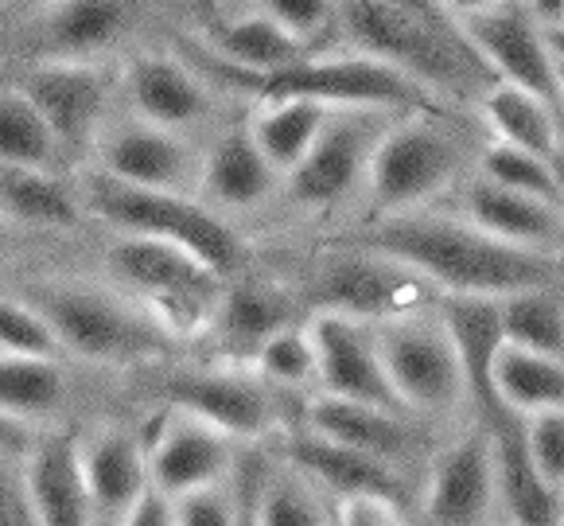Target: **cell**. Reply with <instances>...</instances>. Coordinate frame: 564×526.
Wrapping results in <instances>:
<instances>
[{
	"label": "cell",
	"mask_w": 564,
	"mask_h": 526,
	"mask_svg": "<svg viewBox=\"0 0 564 526\" xmlns=\"http://www.w3.org/2000/svg\"><path fill=\"white\" fill-rule=\"evenodd\" d=\"M0 351L4 355H32V359H58L63 343L51 324L28 301L0 297Z\"/></svg>",
	"instance_id": "cell-38"
},
{
	"label": "cell",
	"mask_w": 564,
	"mask_h": 526,
	"mask_svg": "<svg viewBox=\"0 0 564 526\" xmlns=\"http://www.w3.org/2000/svg\"><path fill=\"white\" fill-rule=\"evenodd\" d=\"M144 390L164 409L187 414L203 426L218 429L230 441H265L284 429L281 409L265 383H253L241 371L226 367H164L149 363Z\"/></svg>",
	"instance_id": "cell-11"
},
{
	"label": "cell",
	"mask_w": 564,
	"mask_h": 526,
	"mask_svg": "<svg viewBox=\"0 0 564 526\" xmlns=\"http://www.w3.org/2000/svg\"><path fill=\"white\" fill-rule=\"evenodd\" d=\"M101 172L133 187L187 195V187L203 180V160L180 133L144 121L101 144Z\"/></svg>",
	"instance_id": "cell-23"
},
{
	"label": "cell",
	"mask_w": 564,
	"mask_h": 526,
	"mask_svg": "<svg viewBox=\"0 0 564 526\" xmlns=\"http://www.w3.org/2000/svg\"><path fill=\"white\" fill-rule=\"evenodd\" d=\"M545 35H549V47H553L556 63H564V24L561 28H545Z\"/></svg>",
	"instance_id": "cell-50"
},
{
	"label": "cell",
	"mask_w": 564,
	"mask_h": 526,
	"mask_svg": "<svg viewBox=\"0 0 564 526\" xmlns=\"http://www.w3.org/2000/svg\"><path fill=\"white\" fill-rule=\"evenodd\" d=\"M137 17V0H55L40 20V55L51 63H86L113 47Z\"/></svg>",
	"instance_id": "cell-24"
},
{
	"label": "cell",
	"mask_w": 564,
	"mask_h": 526,
	"mask_svg": "<svg viewBox=\"0 0 564 526\" xmlns=\"http://www.w3.org/2000/svg\"><path fill=\"white\" fill-rule=\"evenodd\" d=\"M253 367L265 383L284 386V390H304V386H319V359L316 343L307 324H292L276 332L265 347L253 355Z\"/></svg>",
	"instance_id": "cell-37"
},
{
	"label": "cell",
	"mask_w": 564,
	"mask_h": 526,
	"mask_svg": "<svg viewBox=\"0 0 564 526\" xmlns=\"http://www.w3.org/2000/svg\"><path fill=\"white\" fill-rule=\"evenodd\" d=\"M327 117L332 109L319 106V101H265L258 117H253V126H249V137L258 141L261 157L273 164V172L281 175H292L296 172L300 160L312 152L316 137L324 133Z\"/></svg>",
	"instance_id": "cell-31"
},
{
	"label": "cell",
	"mask_w": 564,
	"mask_h": 526,
	"mask_svg": "<svg viewBox=\"0 0 564 526\" xmlns=\"http://www.w3.org/2000/svg\"><path fill=\"white\" fill-rule=\"evenodd\" d=\"M556 67H561V90H564V63H556Z\"/></svg>",
	"instance_id": "cell-53"
},
{
	"label": "cell",
	"mask_w": 564,
	"mask_h": 526,
	"mask_svg": "<svg viewBox=\"0 0 564 526\" xmlns=\"http://www.w3.org/2000/svg\"><path fill=\"white\" fill-rule=\"evenodd\" d=\"M416 526H498L495 449L479 421H464L441 437L416 476Z\"/></svg>",
	"instance_id": "cell-10"
},
{
	"label": "cell",
	"mask_w": 564,
	"mask_h": 526,
	"mask_svg": "<svg viewBox=\"0 0 564 526\" xmlns=\"http://www.w3.org/2000/svg\"><path fill=\"white\" fill-rule=\"evenodd\" d=\"M393 117L398 114H378V109H332L312 152L300 160L296 172L284 175L289 200L307 211H327L362 187L373 144Z\"/></svg>",
	"instance_id": "cell-13"
},
{
	"label": "cell",
	"mask_w": 564,
	"mask_h": 526,
	"mask_svg": "<svg viewBox=\"0 0 564 526\" xmlns=\"http://www.w3.org/2000/svg\"><path fill=\"white\" fill-rule=\"evenodd\" d=\"M307 332H312L319 359V394L409 414L398 401V394H393L390 378H386L382 351H378V328L362 324V320L316 312L307 320Z\"/></svg>",
	"instance_id": "cell-17"
},
{
	"label": "cell",
	"mask_w": 564,
	"mask_h": 526,
	"mask_svg": "<svg viewBox=\"0 0 564 526\" xmlns=\"http://www.w3.org/2000/svg\"><path fill=\"white\" fill-rule=\"evenodd\" d=\"M253 518L258 526H335L324 492L289 464L261 468L258 492H253Z\"/></svg>",
	"instance_id": "cell-33"
},
{
	"label": "cell",
	"mask_w": 564,
	"mask_h": 526,
	"mask_svg": "<svg viewBox=\"0 0 564 526\" xmlns=\"http://www.w3.org/2000/svg\"><path fill=\"white\" fill-rule=\"evenodd\" d=\"M467 43L479 51V58L490 67L498 83L518 86V90L541 98L549 109L564 117V90H561V67L549 47L545 28L533 20L525 0H507L490 12L459 20Z\"/></svg>",
	"instance_id": "cell-14"
},
{
	"label": "cell",
	"mask_w": 564,
	"mask_h": 526,
	"mask_svg": "<svg viewBox=\"0 0 564 526\" xmlns=\"http://www.w3.org/2000/svg\"><path fill=\"white\" fill-rule=\"evenodd\" d=\"M498 526H510V523H498Z\"/></svg>",
	"instance_id": "cell-54"
},
{
	"label": "cell",
	"mask_w": 564,
	"mask_h": 526,
	"mask_svg": "<svg viewBox=\"0 0 564 526\" xmlns=\"http://www.w3.org/2000/svg\"><path fill=\"white\" fill-rule=\"evenodd\" d=\"M203 67L223 86L258 101H319L327 109H378V114H448V101L424 90L416 78L373 55H312L273 75H246L207 51Z\"/></svg>",
	"instance_id": "cell-3"
},
{
	"label": "cell",
	"mask_w": 564,
	"mask_h": 526,
	"mask_svg": "<svg viewBox=\"0 0 564 526\" xmlns=\"http://www.w3.org/2000/svg\"><path fill=\"white\" fill-rule=\"evenodd\" d=\"M0 526H40L24 476H12L4 468H0Z\"/></svg>",
	"instance_id": "cell-43"
},
{
	"label": "cell",
	"mask_w": 564,
	"mask_h": 526,
	"mask_svg": "<svg viewBox=\"0 0 564 526\" xmlns=\"http://www.w3.org/2000/svg\"><path fill=\"white\" fill-rule=\"evenodd\" d=\"M20 94L47 121L63 157H83L106 114V78L86 63H35L20 75Z\"/></svg>",
	"instance_id": "cell-18"
},
{
	"label": "cell",
	"mask_w": 564,
	"mask_h": 526,
	"mask_svg": "<svg viewBox=\"0 0 564 526\" xmlns=\"http://www.w3.org/2000/svg\"><path fill=\"white\" fill-rule=\"evenodd\" d=\"M121 526H175V503L149 487L144 500L129 511V518H124Z\"/></svg>",
	"instance_id": "cell-45"
},
{
	"label": "cell",
	"mask_w": 564,
	"mask_h": 526,
	"mask_svg": "<svg viewBox=\"0 0 564 526\" xmlns=\"http://www.w3.org/2000/svg\"><path fill=\"white\" fill-rule=\"evenodd\" d=\"M258 12H265L273 24L304 40L307 47L327 32L335 17V0H258Z\"/></svg>",
	"instance_id": "cell-40"
},
{
	"label": "cell",
	"mask_w": 564,
	"mask_h": 526,
	"mask_svg": "<svg viewBox=\"0 0 564 526\" xmlns=\"http://www.w3.org/2000/svg\"><path fill=\"white\" fill-rule=\"evenodd\" d=\"M86 203H90L94 215H101L121 234L180 246V250L195 254L203 266H210L226 281L246 273L249 250L241 243V234L223 215L195 203L192 195L133 187L106 172H94L86 180Z\"/></svg>",
	"instance_id": "cell-5"
},
{
	"label": "cell",
	"mask_w": 564,
	"mask_h": 526,
	"mask_svg": "<svg viewBox=\"0 0 564 526\" xmlns=\"http://www.w3.org/2000/svg\"><path fill=\"white\" fill-rule=\"evenodd\" d=\"M24 487L40 526H94L90 492L83 472V433L55 429L28 452Z\"/></svg>",
	"instance_id": "cell-22"
},
{
	"label": "cell",
	"mask_w": 564,
	"mask_h": 526,
	"mask_svg": "<svg viewBox=\"0 0 564 526\" xmlns=\"http://www.w3.org/2000/svg\"><path fill=\"white\" fill-rule=\"evenodd\" d=\"M83 472L90 492L94 526H121L149 492V452L133 429L83 433Z\"/></svg>",
	"instance_id": "cell-21"
},
{
	"label": "cell",
	"mask_w": 564,
	"mask_h": 526,
	"mask_svg": "<svg viewBox=\"0 0 564 526\" xmlns=\"http://www.w3.org/2000/svg\"><path fill=\"white\" fill-rule=\"evenodd\" d=\"M261 468H265V457H258V452L238 464V526H258V518H253V492H258Z\"/></svg>",
	"instance_id": "cell-44"
},
{
	"label": "cell",
	"mask_w": 564,
	"mask_h": 526,
	"mask_svg": "<svg viewBox=\"0 0 564 526\" xmlns=\"http://www.w3.org/2000/svg\"><path fill=\"white\" fill-rule=\"evenodd\" d=\"M436 304L378 324V351L401 406L432 429H456L467 421V378Z\"/></svg>",
	"instance_id": "cell-6"
},
{
	"label": "cell",
	"mask_w": 564,
	"mask_h": 526,
	"mask_svg": "<svg viewBox=\"0 0 564 526\" xmlns=\"http://www.w3.org/2000/svg\"><path fill=\"white\" fill-rule=\"evenodd\" d=\"M258 9V0H215V17L218 20H230V17H241V12Z\"/></svg>",
	"instance_id": "cell-49"
},
{
	"label": "cell",
	"mask_w": 564,
	"mask_h": 526,
	"mask_svg": "<svg viewBox=\"0 0 564 526\" xmlns=\"http://www.w3.org/2000/svg\"><path fill=\"white\" fill-rule=\"evenodd\" d=\"M203 192L226 211H253L281 187V175L261 157L249 129H226L203 157Z\"/></svg>",
	"instance_id": "cell-27"
},
{
	"label": "cell",
	"mask_w": 564,
	"mask_h": 526,
	"mask_svg": "<svg viewBox=\"0 0 564 526\" xmlns=\"http://www.w3.org/2000/svg\"><path fill=\"white\" fill-rule=\"evenodd\" d=\"M479 117L487 126L490 141L510 144L518 152H530V157L545 160L549 168L564 175V133L561 121L564 117L556 109H549L541 98L518 90V86L495 83L479 101Z\"/></svg>",
	"instance_id": "cell-26"
},
{
	"label": "cell",
	"mask_w": 564,
	"mask_h": 526,
	"mask_svg": "<svg viewBox=\"0 0 564 526\" xmlns=\"http://www.w3.org/2000/svg\"><path fill=\"white\" fill-rule=\"evenodd\" d=\"M47 4H55V0H17V9H28V12H43Z\"/></svg>",
	"instance_id": "cell-51"
},
{
	"label": "cell",
	"mask_w": 564,
	"mask_h": 526,
	"mask_svg": "<svg viewBox=\"0 0 564 526\" xmlns=\"http://www.w3.org/2000/svg\"><path fill=\"white\" fill-rule=\"evenodd\" d=\"M238 484L226 492L207 487V492L183 495L175 500V526H238Z\"/></svg>",
	"instance_id": "cell-41"
},
{
	"label": "cell",
	"mask_w": 564,
	"mask_h": 526,
	"mask_svg": "<svg viewBox=\"0 0 564 526\" xmlns=\"http://www.w3.org/2000/svg\"><path fill=\"white\" fill-rule=\"evenodd\" d=\"M498 4H507V0H444V9L456 20L479 17V12H490V9H498Z\"/></svg>",
	"instance_id": "cell-48"
},
{
	"label": "cell",
	"mask_w": 564,
	"mask_h": 526,
	"mask_svg": "<svg viewBox=\"0 0 564 526\" xmlns=\"http://www.w3.org/2000/svg\"><path fill=\"white\" fill-rule=\"evenodd\" d=\"M456 215H464L471 226L495 234L502 243L522 246V250L564 254V207L490 184L479 172H471L456 187Z\"/></svg>",
	"instance_id": "cell-20"
},
{
	"label": "cell",
	"mask_w": 564,
	"mask_h": 526,
	"mask_svg": "<svg viewBox=\"0 0 564 526\" xmlns=\"http://www.w3.org/2000/svg\"><path fill=\"white\" fill-rule=\"evenodd\" d=\"M475 172L487 175L490 184H502V187H510V192H522L541 203L564 207V175L556 172V168H549L545 160L530 157V152L487 141L479 149V157H475Z\"/></svg>",
	"instance_id": "cell-36"
},
{
	"label": "cell",
	"mask_w": 564,
	"mask_h": 526,
	"mask_svg": "<svg viewBox=\"0 0 564 526\" xmlns=\"http://www.w3.org/2000/svg\"><path fill=\"white\" fill-rule=\"evenodd\" d=\"M525 9L533 12L541 28H561L564 24V0H525Z\"/></svg>",
	"instance_id": "cell-47"
},
{
	"label": "cell",
	"mask_w": 564,
	"mask_h": 526,
	"mask_svg": "<svg viewBox=\"0 0 564 526\" xmlns=\"http://www.w3.org/2000/svg\"><path fill=\"white\" fill-rule=\"evenodd\" d=\"M0 164L40 168V172H55L63 164L55 133L20 90L0 94Z\"/></svg>",
	"instance_id": "cell-35"
},
{
	"label": "cell",
	"mask_w": 564,
	"mask_h": 526,
	"mask_svg": "<svg viewBox=\"0 0 564 526\" xmlns=\"http://www.w3.org/2000/svg\"><path fill=\"white\" fill-rule=\"evenodd\" d=\"M300 301L316 312H332V316L362 320V324H390L409 312L432 309L441 301L432 285H424L416 273L390 258H378L358 246H343V250L327 254L300 292Z\"/></svg>",
	"instance_id": "cell-9"
},
{
	"label": "cell",
	"mask_w": 564,
	"mask_h": 526,
	"mask_svg": "<svg viewBox=\"0 0 564 526\" xmlns=\"http://www.w3.org/2000/svg\"><path fill=\"white\" fill-rule=\"evenodd\" d=\"M0 218L20 226L75 230L83 223V207L55 172L0 164Z\"/></svg>",
	"instance_id": "cell-29"
},
{
	"label": "cell",
	"mask_w": 564,
	"mask_h": 526,
	"mask_svg": "<svg viewBox=\"0 0 564 526\" xmlns=\"http://www.w3.org/2000/svg\"><path fill=\"white\" fill-rule=\"evenodd\" d=\"M300 292L284 289L269 277H230L223 289L207 335L226 359H249L273 340L276 332L300 324Z\"/></svg>",
	"instance_id": "cell-19"
},
{
	"label": "cell",
	"mask_w": 564,
	"mask_h": 526,
	"mask_svg": "<svg viewBox=\"0 0 564 526\" xmlns=\"http://www.w3.org/2000/svg\"><path fill=\"white\" fill-rule=\"evenodd\" d=\"M109 269L149 304L152 320L172 340H195L207 335L210 316L223 301L226 277L203 266L195 254L172 243H152L124 234L109 250Z\"/></svg>",
	"instance_id": "cell-8"
},
{
	"label": "cell",
	"mask_w": 564,
	"mask_h": 526,
	"mask_svg": "<svg viewBox=\"0 0 564 526\" xmlns=\"http://www.w3.org/2000/svg\"><path fill=\"white\" fill-rule=\"evenodd\" d=\"M525 452L538 476L564 500V409H545L525 418Z\"/></svg>",
	"instance_id": "cell-39"
},
{
	"label": "cell",
	"mask_w": 564,
	"mask_h": 526,
	"mask_svg": "<svg viewBox=\"0 0 564 526\" xmlns=\"http://www.w3.org/2000/svg\"><path fill=\"white\" fill-rule=\"evenodd\" d=\"M137 437L149 452L152 492L167 495L172 503L207 487H223L238 472L230 437L175 409L160 406V414H152V421H144Z\"/></svg>",
	"instance_id": "cell-15"
},
{
	"label": "cell",
	"mask_w": 564,
	"mask_h": 526,
	"mask_svg": "<svg viewBox=\"0 0 564 526\" xmlns=\"http://www.w3.org/2000/svg\"><path fill=\"white\" fill-rule=\"evenodd\" d=\"M67 398V375L58 359H32V355H4L0 351V414L12 421L47 418Z\"/></svg>",
	"instance_id": "cell-32"
},
{
	"label": "cell",
	"mask_w": 564,
	"mask_h": 526,
	"mask_svg": "<svg viewBox=\"0 0 564 526\" xmlns=\"http://www.w3.org/2000/svg\"><path fill=\"white\" fill-rule=\"evenodd\" d=\"M32 444H35V437L24 421H12L0 414V452H20V457H28Z\"/></svg>",
	"instance_id": "cell-46"
},
{
	"label": "cell",
	"mask_w": 564,
	"mask_h": 526,
	"mask_svg": "<svg viewBox=\"0 0 564 526\" xmlns=\"http://www.w3.org/2000/svg\"><path fill=\"white\" fill-rule=\"evenodd\" d=\"M296 421L304 429H312V433L327 437V441L347 444V449L362 452V457L398 468L405 476L424 472V464H429V457L436 452V444L444 437L432 426H424V421H416L413 414L332 398V394H316L300 409Z\"/></svg>",
	"instance_id": "cell-12"
},
{
	"label": "cell",
	"mask_w": 564,
	"mask_h": 526,
	"mask_svg": "<svg viewBox=\"0 0 564 526\" xmlns=\"http://www.w3.org/2000/svg\"><path fill=\"white\" fill-rule=\"evenodd\" d=\"M203 4V12H207V17H215V0H199Z\"/></svg>",
	"instance_id": "cell-52"
},
{
	"label": "cell",
	"mask_w": 564,
	"mask_h": 526,
	"mask_svg": "<svg viewBox=\"0 0 564 526\" xmlns=\"http://www.w3.org/2000/svg\"><path fill=\"white\" fill-rule=\"evenodd\" d=\"M475 157L448 114H398L378 137L366 172L373 215H409L432 207L475 172Z\"/></svg>",
	"instance_id": "cell-4"
},
{
	"label": "cell",
	"mask_w": 564,
	"mask_h": 526,
	"mask_svg": "<svg viewBox=\"0 0 564 526\" xmlns=\"http://www.w3.org/2000/svg\"><path fill=\"white\" fill-rule=\"evenodd\" d=\"M347 246L390 258L416 273L436 297H482L507 301L518 292H564V254H538L510 246L471 226L456 211H409L373 215L347 238Z\"/></svg>",
	"instance_id": "cell-1"
},
{
	"label": "cell",
	"mask_w": 564,
	"mask_h": 526,
	"mask_svg": "<svg viewBox=\"0 0 564 526\" xmlns=\"http://www.w3.org/2000/svg\"><path fill=\"white\" fill-rule=\"evenodd\" d=\"M502 343L564 359V292L533 289L498 301Z\"/></svg>",
	"instance_id": "cell-34"
},
{
	"label": "cell",
	"mask_w": 564,
	"mask_h": 526,
	"mask_svg": "<svg viewBox=\"0 0 564 526\" xmlns=\"http://www.w3.org/2000/svg\"><path fill=\"white\" fill-rule=\"evenodd\" d=\"M441 4H444V0H441Z\"/></svg>",
	"instance_id": "cell-55"
},
{
	"label": "cell",
	"mask_w": 564,
	"mask_h": 526,
	"mask_svg": "<svg viewBox=\"0 0 564 526\" xmlns=\"http://www.w3.org/2000/svg\"><path fill=\"white\" fill-rule=\"evenodd\" d=\"M129 98L137 114L160 129H192L210 117V90L192 67H183L167 55H141L129 63Z\"/></svg>",
	"instance_id": "cell-25"
},
{
	"label": "cell",
	"mask_w": 564,
	"mask_h": 526,
	"mask_svg": "<svg viewBox=\"0 0 564 526\" xmlns=\"http://www.w3.org/2000/svg\"><path fill=\"white\" fill-rule=\"evenodd\" d=\"M273 441H276L281 464L296 468L300 476L312 480L324 495H335V500H350V495H386V500H398L413 511L416 480L398 472V468L382 464V460L362 457V452L347 449V444L327 441V437L304 429L300 421L296 426H284Z\"/></svg>",
	"instance_id": "cell-16"
},
{
	"label": "cell",
	"mask_w": 564,
	"mask_h": 526,
	"mask_svg": "<svg viewBox=\"0 0 564 526\" xmlns=\"http://www.w3.org/2000/svg\"><path fill=\"white\" fill-rule=\"evenodd\" d=\"M28 304L47 320L63 351H75L78 359L149 367L172 355V335L156 320L133 312L109 292L78 289V285H43V289H32Z\"/></svg>",
	"instance_id": "cell-7"
},
{
	"label": "cell",
	"mask_w": 564,
	"mask_h": 526,
	"mask_svg": "<svg viewBox=\"0 0 564 526\" xmlns=\"http://www.w3.org/2000/svg\"><path fill=\"white\" fill-rule=\"evenodd\" d=\"M490 378H495V398L518 418L564 409V359L502 343Z\"/></svg>",
	"instance_id": "cell-30"
},
{
	"label": "cell",
	"mask_w": 564,
	"mask_h": 526,
	"mask_svg": "<svg viewBox=\"0 0 564 526\" xmlns=\"http://www.w3.org/2000/svg\"><path fill=\"white\" fill-rule=\"evenodd\" d=\"M210 55L246 71V75H273V71L296 67V63L312 58V47L292 32H284L281 24H273L265 12L253 9L241 17L218 20L210 28Z\"/></svg>",
	"instance_id": "cell-28"
},
{
	"label": "cell",
	"mask_w": 564,
	"mask_h": 526,
	"mask_svg": "<svg viewBox=\"0 0 564 526\" xmlns=\"http://www.w3.org/2000/svg\"><path fill=\"white\" fill-rule=\"evenodd\" d=\"M343 24L362 55L416 78L441 101H479L498 83L452 17H424L398 0H343Z\"/></svg>",
	"instance_id": "cell-2"
},
{
	"label": "cell",
	"mask_w": 564,
	"mask_h": 526,
	"mask_svg": "<svg viewBox=\"0 0 564 526\" xmlns=\"http://www.w3.org/2000/svg\"><path fill=\"white\" fill-rule=\"evenodd\" d=\"M335 526H413V511L386 495H350L335 500Z\"/></svg>",
	"instance_id": "cell-42"
}]
</instances>
